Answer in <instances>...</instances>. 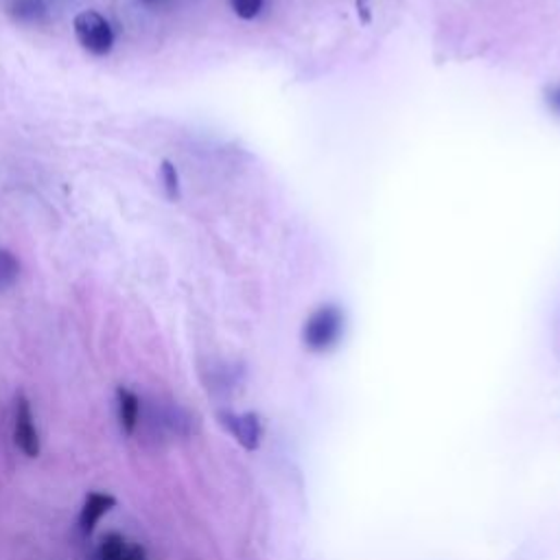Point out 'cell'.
Here are the masks:
<instances>
[{
  "label": "cell",
  "mask_w": 560,
  "mask_h": 560,
  "mask_svg": "<svg viewBox=\"0 0 560 560\" xmlns=\"http://www.w3.org/2000/svg\"><path fill=\"white\" fill-rule=\"evenodd\" d=\"M160 179H162V186H164V194L171 202H177L179 200V173L175 169V164L171 160H162L160 164Z\"/></svg>",
  "instance_id": "10"
},
{
  "label": "cell",
  "mask_w": 560,
  "mask_h": 560,
  "mask_svg": "<svg viewBox=\"0 0 560 560\" xmlns=\"http://www.w3.org/2000/svg\"><path fill=\"white\" fill-rule=\"evenodd\" d=\"M222 423L248 451H254L259 447L263 430L257 414H222Z\"/></svg>",
  "instance_id": "5"
},
{
  "label": "cell",
  "mask_w": 560,
  "mask_h": 560,
  "mask_svg": "<svg viewBox=\"0 0 560 560\" xmlns=\"http://www.w3.org/2000/svg\"><path fill=\"white\" fill-rule=\"evenodd\" d=\"M14 440L27 458H38L40 456V434H38V427H36L34 410H32V403L23 395L16 399Z\"/></svg>",
  "instance_id": "3"
},
{
  "label": "cell",
  "mask_w": 560,
  "mask_h": 560,
  "mask_svg": "<svg viewBox=\"0 0 560 560\" xmlns=\"http://www.w3.org/2000/svg\"><path fill=\"white\" fill-rule=\"evenodd\" d=\"M18 276H21V263H18V259H16L10 250L0 248V289L14 287L16 281H18Z\"/></svg>",
  "instance_id": "9"
},
{
  "label": "cell",
  "mask_w": 560,
  "mask_h": 560,
  "mask_svg": "<svg viewBox=\"0 0 560 560\" xmlns=\"http://www.w3.org/2000/svg\"><path fill=\"white\" fill-rule=\"evenodd\" d=\"M547 103L556 114H560V84L547 90Z\"/></svg>",
  "instance_id": "12"
},
{
  "label": "cell",
  "mask_w": 560,
  "mask_h": 560,
  "mask_svg": "<svg viewBox=\"0 0 560 560\" xmlns=\"http://www.w3.org/2000/svg\"><path fill=\"white\" fill-rule=\"evenodd\" d=\"M95 560H147V551L140 543H134L119 532H110L101 538Z\"/></svg>",
  "instance_id": "4"
},
{
  "label": "cell",
  "mask_w": 560,
  "mask_h": 560,
  "mask_svg": "<svg viewBox=\"0 0 560 560\" xmlns=\"http://www.w3.org/2000/svg\"><path fill=\"white\" fill-rule=\"evenodd\" d=\"M116 499L108 493H90L84 501L82 514H79V530L84 534H92L97 523L101 521V517H105L112 508H114Z\"/></svg>",
  "instance_id": "6"
},
{
  "label": "cell",
  "mask_w": 560,
  "mask_h": 560,
  "mask_svg": "<svg viewBox=\"0 0 560 560\" xmlns=\"http://www.w3.org/2000/svg\"><path fill=\"white\" fill-rule=\"evenodd\" d=\"M263 5H265V0H231L233 12L241 21H254L263 12Z\"/></svg>",
  "instance_id": "11"
},
{
  "label": "cell",
  "mask_w": 560,
  "mask_h": 560,
  "mask_svg": "<svg viewBox=\"0 0 560 560\" xmlns=\"http://www.w3.org/2000/svg\"><path fill=\"white\" fill-rule=\"evenodd\" d=\"M116 408H119V423H121L123 434L132 436L140 421V399L132 390L119 388L116 390Z\"/></svg>",
  "instance_id": "7"
},
{
  "label": "cell",
  "mask_w": 560,
  "mask_h": 560,
  "mask_svg": "<svg viewBox=\"0 0 560 560\" xmlns=\"http://www.w3.org/2000/svg\"><path fill=\"white\" fill-rule=\"evenodd\" d=\"M77 42L95 58H105L114 49V32L110 23L92 10H86L73 21Z\"/></svg>",
  "instance_id": "2"
},
{
  "label": "cell",
  "mask_w": 560,
  "mask_h": 560,
  "mask_svg": "<svg viewBox=\"0 0 560 560\" xmlns=\"http://www.w3.org/2000/svg\"><path fill=\"white\" fill-rule=\"evenodd\" d=\"M45 14H47V8L42 0H16L12 8V16L25 25L40 23L45 18Z\"/></svg>",
  "instance_id": "8"
},
{
  "label": "cell",
  "mask_w": 560,
  "mask_h": 560,
  "mask_svg": "<svg viewBox=\"0 0 560 560\" xmlns=\"http://www.w3.org/2000/svg\"><path fill=\"white\" fill-rule=\"evenodd\" d=\"M344 331V313L335 304H324L315 309L302 328L304 346L313 352H324L333 348Z\"/></svg>",
  "instance_id": "1"
},
{
  "label": "cell",
  "mask_w": 560,
  "mask_h": 560,
  "mask_svg": "<svg viewBox=\"0 0 560 560\" xmlns=\"http://www.w3.org/2000/svg\"><path fill=\"white\" fill-rule=\"evenodd\" d=\"M147 3H155V0H147Z\"/></svg>",
  "instance_id": "13"
}]
</instances>
